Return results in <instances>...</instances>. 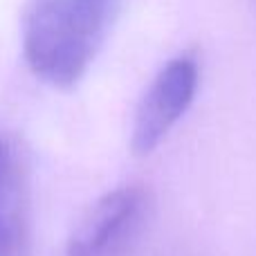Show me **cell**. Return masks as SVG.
Returning a JSON list of instances; mask_svg holds the SVG:
<instances>
[{
    "instance_id": "cell-4",
    "label": "cell",
    "mask_w": 256,
    "mask_h": 256,
    "mask_svg": "<svg viewBox=\"0 0 256 256\" xmlns=\"http://www.w3.org/2000/svg\"><path fill=\"white\" fill-rule=\"evenodd\" d=\"M30 162L16 137L0 132V256H32Z\"/></svg>"
},
{
    "instance_id": "cell-1",
    "label": "cell",
    "mask_w": 256,
    "mask_h": 256,
    "mask_svg": "<svg viewBox=\"0 0 256 256\" xmlns=\"http://www.w3.org/2000/svg\"><path fill=\"white\" fill-rule=\"evenodd\" d=\"M124 0H25L20 48L30 72L50 88H74L106 45Z\"/></svg>"
},
{
    "instance_id": "cell-3",
    "label": "cell",
    "mask_w": 256,
    "mask_h": 256,
    "mask_svg": "<svg viewBox=\"0 0 256 256\" xmlns=\"http://www.w3.org/2000/svg\"><path fill=\"white\" fill-rule=\"evenodd\" d=\"M146 189L122 184L97 198L81 216L63 256H128L148 220Z\"/></svg>"
},
{
    "instance_id": "cell-2",
    "label": "cell",
    "mask_w": 256,
    "mask_h": 256,
    "mask_svg": "<svg viewBox=\"0 0 256 256\" xmlns=\"http://www.w3.org/2000/svg\"><path fill=\"white\" fill-rule=\"evenodd\" d=\"M202 81V66L194 52H180L164 61L144 88L132 112L130 148L148 155L171 135L194 106Z\"/></svg>"
},
{
    "instance_id": "cell-5",
    "label": "cell",
    "mask_w": 256,
    "mask_h": 256,
    "mask_svg": "<svg viewBox=\"0 0 256 256\" xmlns=\"http://www.w3.org/2000/svg\"><path fill=\"white\" fill-rule=\"evenodd\" d=\"M252 2V9H254V14H256V0H250Z\"/></svg>"
}]
</instances>
